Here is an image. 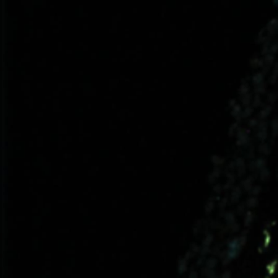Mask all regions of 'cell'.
I'll list each match as a JSON object with an SVG mask.
<instances>
[{"label":"cell","mask_w":278,"mask_h":278,"mask_svg":"<svg viewBox=\"0 0 278 278\" xmlns=\"http://www.w3.org/2000/svg\"><path fill=\"white\" fill-rule=\"evenodd\" d=\"M252 180H254V178H249V179H246L244 180V182H242V190H248V192H250V189H252V187H254V186H252Z\"/></svg>","instance_id":"obj_12"},{"label":"cell","mask_w":278,"mask_h":278,"mask_svg":"<svg viewBox=\"0 0 278 278\" xmlns=\"http://www.w3.org/2000/svg\"><path fill=\"white\" fill-rule=\"evenodd\" d=\"M276 176H278V171H276Z\"/></svg>","instance_id":"obj_18"},{"label":"cell","mask_w":278,"mask_h":278,"mask_svg":"<svg viewBox=\"0 0 278 278\" xmlns=\"http://www.w3.org/2000/svg\"><path fill=\"white\" fill-rule=\"evenodd\" d=\"M258 192H260V187H258V186H254V187H252V189H250L249 196H256V197H257V194H258Z\"/></svg>","instance_id":"obj_14"},{"label":"cell","mask_w":278,"mask_h":278,"mask_svg":"<svg viewBox=\"0 0 278 278\" xmlns=\"http://www.w3.org/2000/svg\"><path fill=\"white\" fill-rule=\"evenodd\" d=\"M270 241H272V234H270L268 228H265L264 230V244H262V248H258V250H267L270 246Z\"/></svg>","instance_id":"obj_6"},{"label":"cell","mask_w":278,"mask_h":278,"mask_svg":"<svg viewBox=\"0 0 278 278\" xmlns=\"http://www.w3.org/2000/svg\"><path fill=\"white\" fill-rule=\"evenodd\" d=\"M189 278H198V274H197L196 270H192V272H190V275H189Z\"/></svg>","instance_id":"obj_17"},{"label":"cell","mask_w":278,"mask_h":278,"mask_svg":"<svg viewBox=\"0 0 278 278\" xmlns=\"http://www.w3.org/2000/svg\"><path fill=\"white\" fill-rule=\"evenodd\" d=\"M246 239H248V232H242L241 236H238L234 239H230V242L226 244V250L223 252V264H230L239 256V252L242 250Z\"/></svg>","instance_id":"obj_1"},{"label":"cell","mask_w":278,"mask_h":278,"mask_svg":"<svg viewBox=\"0 0 278 278\" xmlns=\"http://www.w3.org/2000/svg\"><path fill=\"white\" fill-rule=\"evenodd\" d=\"M257 205H258V198L256 196H249V198L246 200V206H248V210H254Z\"/></svg>","instance_id":"obj_9"},{"label":"cell","mask_w":278,"mask_h":278,"mask_svg":"<svg viewBox=\"0 0 278 278\" xmlns=\"http://www.w3.org/2000/svg\"><path fill=\"white\" fill-rule=\"evenodd\" d=\"M220 174H222V171H220V168L216 166L215 170H213V172L210 174V178H208V182H210V184H213V182H215V180H216V179L220 178Z\"/></svg>","instance_id":"obj_10"},{"label":"cell","mask_w":278,"mask_h":278,"mask_svg":"<svg viewBox=\"0 0 278 278\" xmlns=\"http://www.w3.org/2000/svg\"><path fill=\"white\" fill-rule=\"evenodd\" d=\"M220 278H231V272L230 270H226V272H223L222 275H220Z\"/></svg>","instance_id":"obj_16"},{"label":"cell","mask_w":278,"mask_h":278,"mask_svg":"<svg viewBox=\"0 0 278 278\" xmlns=\"http://www.w3.org/2000/svg\"><path fill=\"white\" fill-rule=\"evenodd\" d=\"M254 218H256L254 212H252V210L246 212L244 213V228H249V226L252 224V222H254Z\"/></svg>","instance_id":"obj_7"},{"label":"cell","mask_w":278,"mask_h":278,"mask_svg":"<svg viewBox=\"0 0 278 278\" xmlns=\"http://www.w3.org/2000/svg\"><path fill=\"white\" fill-rule=\"evenodd\" d=\"M276 265H278V258H274V260L272 262H268V265H267V268H265V276H268V278H272L274 276V274L276 272Z\"/></svg>","instance_id":"obj_5"},{"label":"cell","mask_w":278,"mask_h":278,"mask_svg":"<svg viewBox=\"0 0 278 278\" xmlns=\"http://www.w3.org/2000/svg\"><path fill=\"white\" fill-rule=\"evenodd\" d=\"M213 242V234L208 231H205V239L202 242V248H200V256L205 257L206 254H210V246Z\"/></svg>","instance_id":"obj_2"},{"label":"cell","mask_w":278,"mask_h":278,"mask_svg":"<svg viewBox=\"0 0 278 278\" xmlns=\"http://www.w3.org/2000/svg\"><path fill=\"white\" fill-rule=\"evenodd\" d=\"M213 164H215V166H220V164H223V158L213 156Z\"/></svg>","instance_id":"obj_15"},{"label":"cell","mask_w":278,"mask_h":278,"mask_svg":"<svg viewBox=\"0 0 278 278\" xmlns=\"http://www.w3.org/2000/svg\"><path fill=\"white\" fill-rule=\"evenodd\" d=\"M192 252L189 250L187 252V254L182 257V258H179V264H178V272H179V275H182V274H186V270H187V265H189V262H190V258H192Z\"/></svg>","instance_id":"obj_3"},{"label":"cell","mask_w":278,"mask_h":278,"mask_svg":"<svg viewBox=\"0 0 278 278\" xmlns=\"http://www.w3.org/2000/svg\"><path fill=\"white\" fill-rule=\"evenodd\" d=\"M216 264H218V258H216V257H210V258H206V262H205V268H215V267H216Z\"/></svg>","instance_id":"obj_11"},{"label":"cell","mask_w":278,"mask_h":278,"mask_svg":"<svg viewBox=\"0 0 278 278\" xmlns=\"http://www.w3.org/2000/svg\"><path fill=\"white\" fill-rule=\"evenodd\" d=\"M241 196H242V187H234V190L231 192L230 200H231L232 204H236V202H239V198H241Z\"/></svg>","instance_id":"obj_8"},{"label":"cell","mask_w":278,"mask_h":278,"mask_svg":"<svg viewBox=\"0 0 278 278\" xmlns=\"http://www.w3.org/2000/svg\"><path fill=\"white\" fill-rule=\"evenodd\" d=\"M223 220H224V223L226 226H228V230H231L232 226H236V213L234 212H226L224 215H223Z\"/></svg>","instance_id":"obj_4"},{"label":"cell","mask_w":278,"mask_h":278,"mask_svg":"<svg viewBox=\"0 0 278 278\" xmlns=\"http://www.w3.org/2000/svg\"><path fill=\"white\" fill-rule=\"evenodd\" d=\"M213 206H215V202H213V198H210L208 204H206V206H205V213H208L210 215V213L213 212Z\"/></svg>","instance_id":"obj_13"}]
</instances>
